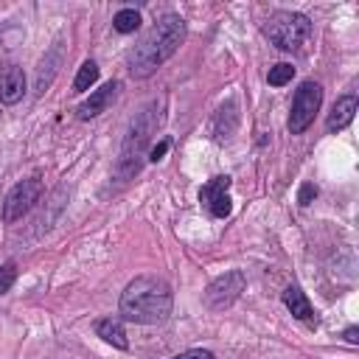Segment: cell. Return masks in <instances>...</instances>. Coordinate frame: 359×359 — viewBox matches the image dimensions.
<instances>
[{"label":"cell","instance_id":"cell-1","mask_svg":"<svg viewBox=\"0 0 359 359\" xmlns=\"http://www.w3.org/2000/svg\"><path fill=\"white\" fill-rule=\"evenodd\" d=\"M185 39V20L180 14H165L160 17L149 34L126 53V67L132 76L137 79H146L151 76L165 59H171L177 53V48L182 45Z\"/></svg>","mask_w":359,"mask_h":359},{"label":"cell","instance_id":"cell-2","mask_svg":"<svg viewBox=\"0 0 359 359\" xmlns=\"http://www.w3.org/2000/svg\"><path fill=\"white\" fill-rule=\"evenodd\" d=\"M171 306H174L171 286L154 275H137L135 280H129L118 303L121 317L129 323H140V325L165 323L171 314Z\"/></svg>","mask_w":359,"mask_h":359},{"label":"cell","instance_id":"cell-3","mask_svg":"<svg viewBox=\"0 0 359 359\" xmlns=\"http://www.w3.org/2000/svg\"><path fill=\"white\" fill-rule=\"evenodd\" d=\"M163 121V112H160V104L157 101H149L129 123L126 129V137H123V146H121V157H118V165H115V174L118 180H129L140 171V157L151 140V135L157 132Z\"/></svg>","mask_w":359,"mask_h":359},{"label":"cell","instance_id":"cell-4","mask_svg":"<svg viewBox=\"0 0 359 359\" xmlns=\"http://www.w3.org/2000/svg\"><path fill=\"white\" fill-rule=\"evenodd\" d=\"M264 34L278 50H300L311 36V20L300 11H275L266 20Z\"/></svg>","mask_w":359,"mask_h":359},{"label":"cell","instance_id":"cell-5","mask_svg":"<svg viewBox=\"0 0 359 359\" xmlns=\"http://www.w3.org/2000/svg\"><path fill=\"white\" fill-rule=\"evenodd\" d=\"M323 104V87L317 81H303L297 90H294V98H292V112H289V132L292 135H303L317 109Z\"/></svg>","mask_w":359,"mask_h":359},{"label":"cell","instance_id":"cell-6","mask_svg":"<svg viewBox=\"0 0 359 359\" xmlns=\"http://www.w3.org/2000/svg\"><path fill=\"white\" fill-rule=\"evenodd\" d=\"M42 196V180L39 177H28V180H20L3 199V213L0 219L6 224H14L17 219H22Z\"/></svg>","mask_w":359,"mask_h":359},{"label":"cell","instance_id":"cell-7","mask_svg":"<svg viewBox=\"0 0 359 359\" xmlns=\"http://www.w3.org/2000/svg\"><path fill=\"white\" fill-rule=\"evenodd\" d=\"M244 286H247L244 272L241 269H230V272L219 275L216 280H210V286L205 289V306L213 309V311H222V309H227V306H233L238 300Z\"/></svg>","mask_w":359,"mask_h":359},{"label":"cell","instance_id":"cell-8","mask_svg":"<svg viewBox=\"0 0 359 359\" xmlns=\"http://www.w3.org/2000/svg\"><path fill=\"white\" fill-rule=\"evenodd\" d=\"M230 177L227 174H219L213 180H208L199 191V202L205 205V210L213 216V219H227L233 205H230Z\"/></svg>","mask_w":359,"mask_h":359},{"label":"cell","instance_id":"cell-9","mask_svg":"<svg viewBox=\"0 0 359 359\" xmlns=\"http://www.w3.org/2000/svg\"><path fill=\"white\" fill-rule=\"evenodd\" d=\"M25 95V73L20 65H0V101L17 104Z\"/></svg>","mask_w":359,"mask_h":359},{"label":"cell","instance_id":"cell-10","mask_svg":"<svg viewBox=\"0 0 359 359\" xmlns=\"http://www.w3.org/2000/svg\"><path fill=\"white\" fill-rule=\"evenodd\" d=\"M115 93H118V81H109V84H104V87L93 90V93H90V98L79 107V118H81V121H90V118L101 115V112L115 101Z\"/></svg>","mask_w":359,"mask_h":359},{"label":"cell","instance_id":"cell-11","mask_svg":"<svg viewBox=\"0 0 359 359\" xmlns=\"http://www.w3.org/2000/svg\"><path fill=\"white\" fill-rule=\"evenodd\" d=\"M283 303H286V309L292 311V317L294 320H300V323H306V325H317V317H314V309H311V303L306 300V294L297 289V286H289L286 292H283Z\"/></svg>","mask_w":359,"mask_h":359},{"label":"cell","instance_id":"cell-12","mask_svg":"<svg viewBox=\"0 0 359 359\" xmlns=\"http://www.w3.org/2000/svg\"><path fill=\"white\" fill-rule=\"evenodd\" d=\"M353 112H356V95H342V98H337V104H334V109H331V115H328V121H325L328 132L345 129V126L353 121Z\"/></svg>","mask_w":359,"mask_h":359},{"label":"cell","instance_id":"cell-13","mask_svg":"<svg viewBox=\"0 0 359 359\" xmlns=\"http://www.w3.org/2000/svg\"><path fill=\"white\" fill-rule=\"evenodd\" d=\"M95 334H98L104 342H109V345H115V348H121V351L129 348L123 323H121L118 317H104V320H98V323H95Z\"/></svg>","mask_w":359,"mask_h":359},{"label":"cell","instance_id":"cell-14","mask_svg":"<svg viewBox=\"0 0 359 359\" xmlns=\"http://www.w3.org/2000/svg\"><path fill=\"white\" fill-rule=\"evenodd\" d=\"M59 65V48H53L45 59H42V65H39V70H36V93H45V87L50 84V79L56 76V67Z\"/></svg>","mask_w":359,"mask_h":359},{"label":"cell","instance_id":"cell-15","mask_svg":"<svg viewBox=\"0 0 359 359\" xmlns=\"http://www.w3.org/2000/svg\"><path fill=\"white\" fill-rule=\"evenodd\" d=\"M95 81H98V65H95L93 59H87V62L79 67L76 79H73V90H76V93H87Z\"/></svg>","mask_w":359,"mask_h":359},{"label":"cell","instance_id":"cell-16","mask_svg":"<svg viewBox=\"0 0 359 359\" xmlns=\"http://www.w3.org/2000/svg\"><path fill=\"white\" fill-rule=\"evenodd\" d=\"M112 28L118 34H135L140 28V14L135 8H121L115 17H112Z\"/></svg>","mask_w":359,"mask_h":359},{"label":"cell","instance_id":"cell-17","mask_svg":"<svg viewBox=\"0 0 359 359\" xmlns=\"http://www.w3.org/2000/svg\"><path fill=\"white\" fill-rule=\"evenodd\" d=\"M292 76H294V67H292V65H286V62H278V65H272V67H269L266 81H269L272 87H283V84H289V81H292Z\"/></svg>","mask_w":359,"mask_h":359},{"label":"cell","instance_id":"cell-18","mask_svg":"<svg viewBox=\"0 0 359 359\" xmlns=\"http://www.w3.org/2000/svg\"><path fill=\"white\" fill-rule=\"evenodd\" d=\"M17 280V266L8 261V264H0V294H6Z\"/></svg>","mask_w":359,"mask_h":359},{"label":"cell","instance_id":"cell-19","mask_svg":"<svg viewBox=\"0 0 359 359\" xmlns=\"http://www.w3.org/2000/svg\"><path fill=\"white\" fill-rule=\"evenodd\" d=\"M314 199H317V188H314L311 182H303V185H300V191H297V202L306 208V205H311Z\"/></svg>","mask_w":359,"mask_h":359},{"label":"cell","instance_id":"cell-20","mask_svg":"<svg viewBox=\"0 0 359 359\" xmlns=\"http://www.w3.org/2000/svg\"><path fill=\"white\" fill-rule=\"evenodd\" d=\"M171 359H213V353L210 351H202V348H191V351H182V353H177Z\"/></svg>","mask_w":359,"mask_h":359},{"label":"cell","instance_id":"cell-21","mask_svg":"<svg viewBox=\"0 0 359 359\" xmlns=\"http://www.w3.org/2000/svg\"><path fill=\"white\" fill-rule=\"evenodd\" d=\"M168 146H171L168 140H160L157 146H151V149H149V160H151V163L163 160V157H165V151H168Z\"/></svg>","mask_w":359,"mask_h":359},{"label":"cell","instance_id":"cell-22","mask_svg":"<svg viewBox=\"0 0 359 359\" xmlns=\"http://www.w3.org/2000/svg\"><path fill=\"white\" fill-rule=\"evenodd\" d=\"M345 339H348L351 345H356V342H359V328H356V325H348V328H345Z\"/></svg>","mask_w":359,"mask_h":359}]
</instances>
